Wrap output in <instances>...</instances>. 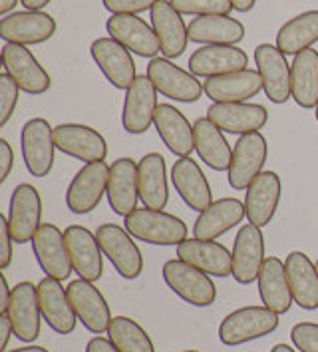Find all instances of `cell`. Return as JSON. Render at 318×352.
Listing matches in <instances>:
<instances>
[{
	"label": "cell",
	"instance_id": "1",
	"mask_svg": "<svg viewBox=\"0 0 318 352\" xmlns=\"http://www.w3.org/2000/svg\"><path fill=\"white\" fill-rule=\"evenodd\" d=\"M133 239L151 245H179L188 239V225L163 209L141 207L130 213L124 221Z\"/></svg>",
	"mask_w": 318,
	"mask_h": 352
},
{
	"label": "cell",
	"instance_id": "2",
	"mask_svg": "<svg viewBox=\"0 0 318 352\" xmlns=\"http://www.w3.org/2000/svg\"><path fill=\"white\" fill-rule=\"evenodd\" d=\"M279 315L266 307H241L227 315L219 324V340L227 346H237L275 333Z\"/></svg>",
	"mask_w": 318,
	"mask_h": 352
},
{
	"label": "cell",
	"instance_id": "3",
	"mask_svg": "<svg viewBox=\"0 0 318 352\" xmlns=\"http://www.w3.org/2000/svg\"><path fill=\"white\" fill-rule=\"evenodd\" d=\"M163 280L169 289L193 307H211L217 298V287L211 275L191 267L181 259L166 261Z\"/></svg>",
	"mask_w": 318,
	"mask_h": 352
},
{
	"label": "cell",
	"instance_id": "4",
	"mask_svg": "<svg viewBox=\"0 0 318 352\" xmlns=\"http://www.w3.org/2000/svg\"><path fill=\"white\" fill-rule=\"evenodd\" d=\"M95 237L104 251V257H108L113 269L120 273V277L133 280L141 275L144 257L126 227L115 225V223L100 225L95 231Z\"/></svg>",
	"mask_w": 318,
	"mask_h": 352
},
{
	"label": "cell",
	"instance_id": "5",
	"mask_svg": "<svg viewBox=\"0 0 318 352\" xmlns=\"http://www.w3.org/2000/svg\"><path fill=\"white\" fill-rule=\"evenodd\" d=\"M22 160L32 177H46L54 167V128L44 118H32L24 124L20 133Z\"/></svg>",
	"mask_w": 318,
	"mask_h": 352
},
{
	"label": "cell",
	"instance_id": "6",
	"mask_svg": "<svg viewBox=\"0 0 318 352\" xmlns=\"http://www.w3.org/2000/svg\"><path fill=\"white\" fill-rule=\"evenodd\" d=\"M148 78L153 82L155 90L175 102H197L205 90L197 76L175 66L169 58H151L148 64Z\"/></svg>",
	"mask_w": 318,
	"mask_h": 352
},
{
	"label": "cell",
	"instance_id": "7",
	"mask_svg": "<svg viewBox=\"0 0 318 352\" xmlns=\"http://www.w3.org/2000/svg\"><path fill=\"white\" fill-rule=\"evenodd\" d=\"M269 146L261 131H253L247 135H239L233 146V160L229 166V186L237 191L247 189L255 182V177L262 173L266 164Z\"/></svg>",
	"mask_w": 318,
	"mask_h": 352
},
{
	"label": "cell",
	"instance_id": "8",
	"mask_svg": "<svg viewBox=\"0 0 318 352\" xmlns=\"http://www.w3.org/2000/svg\"><path fill=\"white\" fill-rule=\"evenodd\" d=\"M2 64L6 74L12 76V80L19 84L22 92L40 96L48 92L52 86V78L44 70V66L36 60L26 46L6 42L2 46Z\"/></svg>",
	"mask_w": 318,
	"mask_h": 352
},
{
	"label": "cell",
	"instance_id": "9",
	"mask_svg": "<svg viewBox=\"0 0 318 352\" xmlns=\"http://www.w3.org/2000/svg\"><path fill=\"white\" fill-rule=\"evenodd\" d=\"M110 167L106 162L86 164L74 175L66 191V205L74 215H86L100 205L108 191Z\"/></svg>",
	"mask_w": 318,
	"mask_h": 352
},
{
	"label": "cell",
	"instance_id": "10",
	"mask_svg": "<svg viewBox=\"0 0 318 352\" xmlns=\"http://www.w3.org/2000/svg\"><path fill=\"white\" fill-rule=\"evenodd\" d=\"M6 219L14 243L22 245L34 239L42 225V199L36 187L30 184H20L14 187Z\"/></svg>",
	"mask_w": 318,
	"mask_h": 352
},
{
	"label": "cell",
	"instance_id": "11",
	"mask_svg": "<svg viewBox=\"0 0 318 352\" xmlns=\"http://www.w3.org/2000/svg\"><path fill=\"white\" fill-rule=\"evenodd\" d=\"M32 251L40 269L46 277L66 280L72 275L74 267L68 253V245L64 233L52 223H42L32 239Z\"/></svg>",
	"mask_w": 318,
	"mask_h": 352
},
{
	"label": "cell",
	"instance_id": "12",
	"mask_svg": "<svg viewBox=\"0 0 318 352\" xmlns=\"http://www.w3.org/2000/svg\"><path fill=\"white\" fill-rule=\"evenodd\" d=\"M68 297H70V302L78 315V320L90 333H108L113 318L110 313V305L92 280H84V278L72 280L68 285Z\"/></svg>",
	"mask_w": 318,
	"mask_h": 352
},
{
	"label": "cell",
	"instance_id": "13",
	"mask_svg": "<svg viewBox=\"0 0 318 352\" xmlns=\"http://www.w3.org/2000/svg\"><path fill=\"white\" fill-rule=\"evenodd\" d=\"M90 54L94 58L95 66L106 76V80L117 90H128L135 82V62L131 52L122 46L117 40L106 36L95 38L90 46Z\"/></svg>",
	"mask_w": 318,
	"mask_h": 352
},
{
	"label": "cell",
	"instance_id": "14",
	"mask_svg": "<svg viewBox=\"0 0 318 352\" xmlns=\"http://www.w3.org/2000/svg\"><path fill=\"white\" fill-rule=\"evenodd\" d=\"M4 313L12 322L14 336L22 342H34L40 336V320L44 316L40 311L38 287H34L32 283L22 280L12 289V295Z\"/></svg>",
	"mask_w": 318,
	"mask_h": 352
},
{
	"label": "cell",
	"instance_id": "15",
	"mask_svg": "<svg viewBox=\"0 0 318 352\" xmlns=\"http://www.w3.org/2000/svg\"><path fill=\"white\" fill-rule=\"evenodd\" d=\"M157 90L148 76H137L135 82L126 90L122 126L128 133L139 135L150 130L157 110Z\"/></svg>",
	"mask_w": 318,
	"mask_h": 352
},
{
	"label": "cell",
	"instance_id": "16",
	"mask_svg": "<svg viewBox=\"0 0 318 352\" xmlns=\"http://www.w3.org/2000/svg\"><path fill=\"white\" fill-rule=\"evenodd\" d=\"M54 142L62 153L86 164L106 162L108 157V144L104 135L84 124H60L54 128Z\"/></svg>",
	"mask_w": 318,
	"mask_h": 352
},
{
	"label": "cell",
	"instance_id": "17",
	"mask_svg": "<svg viewBox=\"0 0 318 352\" xmlns=\"http://www.w3.org/2000/svg\"><path fill=\"white\" fill-rule=\"evenodd\" d=\"M106 30L110 38L141 58H155L161 52L153 26L137 14H112L106 22Z\"/></svg>",
	"mask_w": 318,
	"mask_h": 352
},
{
	"label": "cell",
	"instance_id": "18",
	"mask_svg": "<svg viewBox=\"0 0 318 352\" xmlns=\"http://www.w3.org/2000/svg\"><path fill=\"white\" fill-rule=\"evenodd\" d=\"M56 34V20L42 10L12 12L0 20V38L12 44H42Z\"/></svg>",
	"mask_w": 318,
	"mask_h": 352
},
{
	"label": "cell",
	"instance_id": "19",
	"mask_svg": "<svg viewBox=\"0 0 318 352\" xmlns=\"http://www.w3.org/2000/svg\"><path fill=\"white\" fill-rule=\"evenodd\" d=\"M68 253L78 278L98 280L104 273V251L94 233L84 225H70L64 231Z\"/></svg>",
	"mask_w": 318,
	"mask_h": 352
},
{
	"label": "cell",
	"instance_id": "20",
	"mask_svg": "<svg viewBox=\"0 0 318 352\" xmlns=\"http://www.w3.org/2000/svg\"><path fill=\"white\" fill-rule=\"evenodd\" d=\"M233 277L239 285H251L255 278H259V273L264 263V237L261 227L249 223L243 225L233 243Z\"/></svg>",
	"mask_w": 318,
	"mask_h": 352
},
{
	"label": "cell",
	"instance_id": "21",
	"mask_svg": "<svg viewBox=\"0 0 318 352\" xmlns=\"http://www.w3.org/2000/svg\"><path fill=\"white\" fill-rule=\"evenodd\" d=\"M255 62L261 74L262 90L273 104H284L291 94V64L286 56L273 44H259L255 48Z\"/></svg>",
	"mask_w": 318,
	"mask_h": 352
},
{
	"label": "cell",
	"instance_id": "22",
	"mask_svg": "<svg viewBox=\"0 0 318 352\" xmlns=\"http://www.w3.org/2000/svg\"><path fill=\"white\" fill-rule=\"evenodd\" d=\"M207 118L227 133L247 135L253 131H261L269 122V111L261 104L233 102V104H211Z\"/></svg>",
	"mask_w": 318,
	"mask_h": 352
},
{
	"label": "cell",
	"instance_id": "23",
	"mask_svg": "<svg viewBox=\"0 0 318 352\" xmlns=\"http://www.w3.org/2000/svg\"><path fill=\"white\" fill-rule=\"evenodd\" d=\"M38 300L44 320L54 333L62 336L74 333L78 315L68 297V289H64L58 278L44 277L38 283Z\"/></svg>",
	"mask_w": 318,
	"mask_h": 352
},
{
	"label": "cell",
	"instance_id": "24",
	"mask_svg": "<svg viewBox=\"0 0 318 352\" xmlns=\"http://www.w3.org/2000/svg\"><path fill=\"white\" fill-rule=\"evenodd\" d=\"M245 209L249 223L264 227L273 221L279 204H281L282 184L279 173L262 171L255 177V182L245 189Z\"/></svg>",
	"mask_w": 318,
	"mask_h": 352
},
{
	"label": "cell",
	"instance_id": "25",
	"mask_svg": "<svg viewBox=\"0 0 318 352\" xmlns=\"http://www.w3.org/2000/svg\"><path fill=\"white\" fill-rule=\"evenodd\" d=\"M177 257L211 277L225 278L233 275V253L223 243L205 241L197 237L185 239L177 245Z\"/></svg>",
	"mask_w": 318,
	"mask_h": 352
},
{
	"label": "cell",
	"instance_id": "26",
	"mask_svg": "<svg viewBox=\"0 0 318 352\" xmlns=\"http://www.w3.org/2000/svg\"><path fill=\"white\" fill-rule=\"evenodd\" d=\"M151 26L157 34L163 58H179L188 50V24L169 0H159L151 8Z\"/></svg>",
	"mask_w": 318,
	"mask_h": 352
},
{
	"label": "cell",
	"instance_id": "27",
	"mask_svg": "<svg viewBox=\"0 0 318 352\" xmlns=\"http://www.w3.org/2000/svg\"><path fill=\"white\" fill-rule=\"evenodd\" d=\"M106 195L113 213L122 217H128L137 209V199H139L137 164L131 157H120L113 162L110 167Z\"/></svg>",
	"mask_w": 318,
	"mask_h": 352
},
{
	"label": "cell",
	"instance_id": "28",
	"mask_svg": "<svg viewBox=\"0 0 318 352\" xmlns=\"http://www.w3.org/2000/svg\"><path fill=\"white\" fill-rule=\"evenodd\" d=\"M249 66V56L239 46H201L189 58V72L197 78L239 72Z\"/></svg>",
	"mask_w": 318,
	"mask_h": 352
},
{
	"label": "cell",
	"instance_id": "29",
	"mask_svg": "<svg viewBox=\"0 0 318 352\" xmlns=\"http://www.w3.org/2000/svg\"><path fill=\"white\" fill-rule=\"evenodd\" d=\"M245 217H247V209L243 201L235 197L217 199L209 205L205 211L199 213L197 221L193 225V237L215 241L217 237L231 231L233 227L241 225Z\"/></svg>",
	"mask_w": 318,
	"mask_h": 352
},
{
	"label": "cell",
	"instance_id": "30",
	"mask_svg": "<svg viewBox=\"0 0 318 352\" xmlns=\"http://www.w3.org/2000/svg\"><path fill=\"white\" fill-rule=\"evenodd\" d=\"M207 98L213 100V104H233V102H247L249 98H255L262 90V80L259 70L245 68L239 72L207 78L203 84Z\"/></svg>",
	"mask_w": 318,
	"mask_h": 352
},
{
	"label": "cell",
	"instance_id": "31",
	"mask_svg": "<svg viewBox=\"0 0 318 352\" xmlns=\"http://www.w3.org/2000/svg\"><path fill=\"white\" fill-rule=\"evenodd\" d=\"M171 184L179 197L185 204L195 209V211H205L209 205L213 204V193L211 186L207 182L203 169L199 167L197 162L191 157H179L173 167H171Z\"/></svg>",
	"mask_w": 318,
	"mask_h": 352
},
{
	"label": "cell",
	"instance_id": "32",
	"mask_svg": "<svg viewBox=\"0 0 318 352\" xmlns=\"http://www.w3.org/2000/svg\"><path fill=\"white\" fill-rule=\"evenodd\" d=\"M153 126L161 142L177 157H189L195 149V130L188 118L171 104H159L155 110Z\"/></svg>",
	"mask_w": 318,
	"mask_h": 352
},
{
	"label": "cell",
	"instance_id": "33",
	"mask_svg": "<svg viewBox=\"0 0 318 352\" xmlns=\"http://www.w3.org/2000/svg\"><path fill=\"white\" fill-rule=\"evenodd\" d=\"M189 40L203 46H237L245 38L243 22L229 14L195 16L188 24Z\"/></svg>",
	"mask_w": 318,
	"mask_h": 352
},
{
	"label": "cell",
	"instance_id": "34",
	"mask_svg": "<svg viewBox=\"0 0 318 352\" xmlns=\"http://www.w3.org/2000/svg\"><path fill=\"white\" fill-rule=\"evenodd\" d=\"M286 278L295 302L304 311H317L318 309V271L317 263L308 259L302 251H293L286 261Z\"/></svg>",
	"mask_w": 318,
	"mask_h": 352
},
{
	"label": "cell",
	"instance_id": "35",
	"mask_svg": "<svg viewBox=\"0 0 318 352\" xmlns=\"http://www.w3.org/2000/svg\"><path fill=\"white\" fill-rule=\"evenodd\" d=\"M257 280H259V295H261L262 307L271 309L277 315L288 313L295 298H293L291 287H288L284 263L279 257H266Z\"/></svg>",
	"mask_w": 318,
	"mask_h": 352
},
{
	"label": "cell",
	"instance_id": "36",
	"mask_svg": "<svg viewBox=\"0 0 318 352\" xmlns=\"http://www.w3.org/2000/svg\"><path fill=\"white\" fill-rule=\"evenodd\" d=\"M137 182H139V199L144 207L166 209L169 201L168 169L161 153H148L137 162Z\"/></svg>",
	"mask_w": 318,
	"mask_h": 352
},
{
	"label": "cell",
	"instance_id": "37",
	"mask_svg": "<svg viewBox=\"0 0 318 352\" xmlns=\"http://www.w3.org/2000/svg\"><path fill=\"white\" fill-rule=\"evenodd\" d=\"M291 94L302 110L318 106V50L308 48L291 64Z\"/></svg>",
	"mask_w": 318,
	"mask_h": 352
},
{
	"label": "cell",
	"instance_id": "38",
	"mask_svg": "<svg viewBox=\"0 0 318 352\" xmlns=\"http://www.w3.org/2000/svg\"><path fill=\"white\" fill-rule=\"evenodd\" d=\"M195 130V149L199 157L215 171H225L231 166L233 148L229 146L223 131L219 130L209 118H199L193 124Z\"/></svg>",
	"mask_w": 318,
	"mask_h": 352
},
{
	"label": "cell",
	"instance_id": "39",
	"mask_svg": "<svg viewBox=\"0 0 318 352\" xmlns=\"http://www.w3.org/2000/svg\"><path fill=\"white\" fill-rule=\"evenodd\" d=\"M318 42V10H306L284 22L277 34V48L284 56H297Z\"/></svg>",
	"mask_w": 318,
	"mask_h": 352
},
{
	"label": "cell",
	"instance_id": "40",
	"mask_svg": "<svg viewBox=\"0 0 318 352\" xmlns=\"http://www.w3.org/2000/svg\"><path fill=\"white\" fill-rule=\"evenodd\" d=\"M108 338L120 352H155L150 334L130 316H113Z\"/></svg>",
	"mask_w": 318,
	"mask_h": 352
},
{
	"label": "cell",
	"instance_id": "41",
	"mask_svg": "<svg viewBox=\"0 0 318 352\" xmlns=\"http://www.w3.org/2000/svg\"><path fill=\"white\" fill-rule=\"evenodd\" d=\"M177 12L193 16H211V14H229L233 10L231 0H169Z\"/></svg>",
	"mask_w": 318,
	"mask_h": 352
},
{
	"label": "cell",
	"instance_id": "42",
	"mask_svg": "<svg viewBox=\"0 0 318 352\" xmlns=\"http://www.w3.org/2000/svg\"><path fill=\"white\" fill-rule=\"evenodd\" d=\"M19 96L20 88L12 80V76H8L6 72L0 74V128H4L8 120L12 118V113L19 106Z\"/></svg>",
	"mask_w": 318,
	"mask_h": 352
},
{
	"label": "cell",
	"instance_id": "43",
	"mask_svg": "<svg viewBox=\"0 0 318 352\" xmlns=\"http://www.w3.org/2000/svg\"><path fill=\"white\" fill-rule=\"evenodd\" d=\"M291 340L300 352H318V324L299 322L291 331Z\"/></svg>",
	"mask_w": 318,
	"mask_h": 352
},
{
	"label": "cell",
	"instance_id": "44",
	"mask_svg": "<svg viewBox=\"0 0 318 352\" xmlns=\"http://www.w3.org/2000/svg\"><path fill=\"white\" fill-rule=\"evenodd\" d=\"M104 8L112 14H139L151 10L159 0H102Z\"/></svg>",
	"mask_w": 318,
	"mask_h": 352
},
{
	"label": "cell",
	"instance_id": "45",
	"mask_svg": "<svg viewBox=\"0 0 318 352\" xmlns=\"http://www.w3.org/2000/svg\"><path fill=\"white\" fill-rule=\"evenodd\" d=\"M12 233L8 229V219L4 215H0V269H8V265L12 263Z\"/></svg>",
	"mask_w": 318,
	"mask_h": 352
},
{
	"label": "cell",
	"instance_id": "46",
	"mask_svg": "<svg viewBox=\"0 0 318 352\" xmlns=\"http://www.w3.org/2000/svg\"><path fill=\"white\" fill-rule=\"evenodd\" d=\"M14 166V153L6 140H0V182H6Z\"/></svg>",
	"mask_w": 318,
	"mask_h": 352
},
{
	"label": "cell",
	"instance_id": "47",
	"mask_svg": "<svg viewBox=\"0 0 318 352\" xmlns=\"http://www.w3.org/2000/svg\"><path fill=\"white\" fill-rule=\"evenodd\" d=\"M86 352H120L110 338H104L100 334H95L94 338L86 344Z\"/></svg>",
	"mask_w": 318,
	"mask_h": 352
},
{
	"label": "cell",
	"instance_id": "48",
	"mask_svg": "<svg viewBox=\"0 0 318 352\" xmlns=\"http://www.w3.org/2000/svg\"><path fill=\"white\" fill-rule=\"evenodd\" d=\"M0 331H2V338H0V351L6 352V346H8V342H10L12 334H14L12 322H10V318H8V315H6V313H2V315H0Z\"/></svg>",
	"mask_w": 318,
	"mask_h": 352
},
{
	"label": "cell",
	"instance_id": "49",
	"mask_svg": "<svg viewBox=\"0 0 318 352\" xmlns=\"http://www.w3.org/2000/svg\"><path fill=\"white\" fill-rule=\"evenodd\" d=\"M233 4V10L237 12H251L257 4V0H231Z\"/></svg>",
	"mask_w": 318,
	"mask_h": 352
},
{
	"label": "cell",
	"instance_id": "50",
	"mask_svg": "<svg viewBox=\"0 0 318 352\" xmlns=\"http://www.w3.org/2000/svg\"><path fill=\"white\" fill-rule=\"evenodd\" d=\"M0 280H2V313H4V309H6V305H8V300H10V295H12V289L8 287V280H6V275L2 273L0 275Z\"/></svg>",
	"mask_w": 318,
	"mask_h": 352
},
{
	"label": "cell",
	"instance_id": "51",
	"mask_svg": "<svg viewBox=\"0 0 318 352\" xmlns=\"http://www.w3.org/2000/svg\"><path fill=\"white\" fill-rule=\"evenodd\" d=\"M52 0H20V4H24L26 10H42L44 6H48Z\"/></svg>",
	"mask_w": 318,
	"mask_h": 352
},
{
	"label": "cell",
	"instance_id": "52",
	"mask_svg": "<svg viewBox=\"0 0 318 352\" xmlns=\"http://www.w3.org/2000/svg\"><path fill=\"white\" fill-rule=\"evenodd\" d=\"M19 2L20 0H0V14L2 16H8V12L14 10Z\"/></svg>",
	"mask_w": 318,
	"mask_h": 352
},
{
	"label": "cell",
	"instance_id": "53",
	"mask_svg": "<svg viewBox=\"0 0 318 352\" xmlns=\"http://www.w3.org/2000/svg\"><path fill=\"white\" fill-rule=\"evenodd\" d=\"M6 352H48L42 346H24V349H16V351H6Z\"/></svg>",
	"mask_w": 318,
	"mask_h": 352
},
{
	"label": "cell",
	"instance_id": "54",
	"mask_svg": "<svg viewBox=\"0 0 318 352\" xmlns=\"http://www.w3.org/2000/svg\"><path fill=\"white\" fill-rule=\"evenodd\" d=\"M271 352H295L288 344H275L273 349H271Z\"/></svg>",
	"mask_w": 318,
	"mask_h": 352
},
{
	"label": "cell",
	"instance_id": "55",
	"mask_svg": "<svg viewBox=\"0 0 318 352\" xmlns=\"http://www.w3.org/2000/svg\"><path fill=\"white\" fill-rule=\"evenodd\" d=\"M315 118H317V122H318V106L315 108Z\"/></svg>",
	"mask_w": 318,
	"mask_h": 352
},
{
	"label": "cell",
	"instance_id": "56",
	"mask_svg": "<svg viewBox=\"0 0 318 352\" xmlns=\"http://www.w3.org/2000/svg\"><path fill=\"white\" fill-rule=\"evenodd\" d=\"M181 352H199V351H181Z\"/></svg>",
	"mask_w": 318,
	"mask_h": 352
},
{
	"label": "cell",
	"instance_id": "57",
	"mask_svg": "<svg viewBox=\"0 0 318 352\" xmlns=\"http://www.w3.org/2000/svg\"><path fill=\"white\" fill-rule=\"evenodd\" d=\"M317 271H318V261H317Z\"/></svg>",
	"mask_w": 318,
	"mask_h": 352
}]
</instances>
